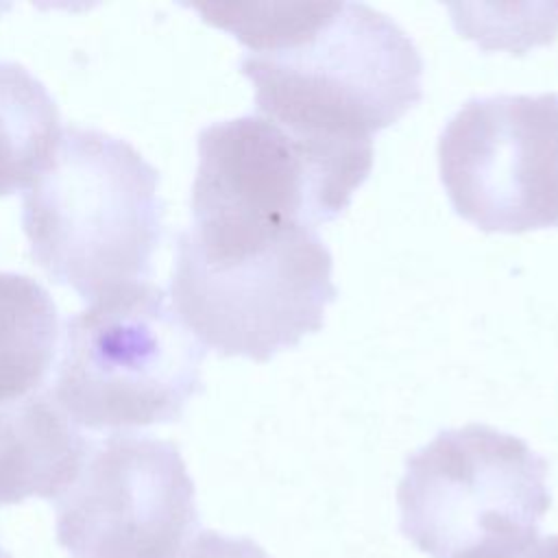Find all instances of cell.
Instances as JSON below:
<instances>
[{
  "instance_id": "obj_3",
  "label": "cell",
  "mask_w": 558,
  "mask_h": 558,
  "mask_svg": "<svg viewBox=\"0 0 558 558\" xmlns=\"http://www.w3.org/2000/svg\"><path fill=\"white\" fill-rule=\"evenodd\" d=\"M161 218L155 166L126 140L76 124L22 198L33 259L85 301L146 281Z\"/></svg>"
},
{
  "instance_id": "obj_6",
  "label": "cell",
  "mask_w": 558,
  "mask_h": 558,
  "mask_svg": "<svg viewBox=\"0 0 558 558\" xmlns=\"http://www.w3.org/2000/svg\"><path fill=\"white\" fill-rule=\"evenodd\" d=\"M373 168V142H320L259 113L198 133L192 222L307 225L338 218Z\"/></svg>"
},
{
  "instance_id": "obj_2",
  "label": "cell",
  "mask_w": 558,
  "mask_h": 558,
  "mask_svg": "<svg viewBox=\"0 0 558 558\" xmlns=\"http://www.w3.org/2000/svg\"><path fill=\"white\" fill-rule=\"evenodd\" d=\"M331 253L307 225H190L177 235L170 303L218 355L268 362L325 323Z\"/></svg>"
},
{
  "instance_id": "obj_8",
  "label": "cell",
  "mask_w": 558,
  "mask_h": 558,
  "mask_svg": "<svg viewBox=\"0 0 558 558\" xmlns=\"http://www.w3.org/2000/svg\"><path fill=\"white\" fill-rule=\"evenodd\" d=\"M54 508L57 543L70 558H172L198 532L179 447L148 434L92 442Z\"/></svg>"
},
{
  "instance_id": "obj_4",
  "label": "cell",
  "mask_w": 558,
  "mask_h": 558,
  "mask_svg": "<svg viewBox=\"0 0 558 558\" xmlns=\"http://www.w3.org/2000/svg\"><path fill=\"white\" fill-rule=\"evenodd\" d=\"M203 357L163 288L137 281L65 320L50 395L76 427L170 423L203 390Z\"/></svg>"
},
{
  "instance_id": "obj_13",
  "label": "cell",
  "mask_w": 558,
  "mask_h": 558,
  "mask_svg": "<svg viewBox=\"0 0 558 558\" xmlns=\"http://www.w3.org/2000/svg\"><path fill=\"white\" fill-rule=\"evenodd\" d=\"M510 558H558V534H549L545 538H538L521 554H514Z\"/></svg>"
},
{
  "instance_id": "obj_11",
  "label": "cell",
  "mask_w": 558,
  "mask_h": 558,
  "mask_svg": "<svg viewBox=\"0 0 558 558\" xmlns=\"http://www.w3.org/2000/svg\"><path fill=\"white\" fill-rule=\"evenodd\" d=\"M59 135V109L44 83L20 63L0 61V196L39 177Z\"/></svg>"
},
{
  "instance_id": "obj_5",
  "label": "cell",
  "mask_w": 558,
  "mask_h": 558,
  "mask_svg": "<svg viewBox=\"0 0 558 558\" xmlns=\"http://www.w3.org/2000/svg\"><path fill=\"white\" fill-rule=\"evenodd\" d=\"M549 464L527 440L484 423L440 429L405 458L399 527L432 558H510L538 541Z\"/></svg>"
},
{
  "instance_id": "obj_10",
  "label": "cell",
  "mask_w": 558,
  "mask_h": 558,
  "mask_svg": "<svg viewBox=\"0 0 558 558\" xmlns=\"http://www.w3.org/2000/svg\"><path fill=\"white\" fill-rule=\"evenodd\" d=\"M59 344V314L28 275L0 272V405L44 390Z\"/></svg>"
},
{
  "instance_id": "obj_14",
  "label": "cell",
  "mask_w": 558,
  "mask_h": 558,
  "mask_svg": "<svg viewBox=\"0 0 558 558\" xmlns=\"http://www.w3.org/2000/svg\"><path fill=\"white\" fill-rule=\"evenodd\" d=\"M0 558H13V554L9 549H4L2 543H0Z\"/></svg>"
},
{
  "instance_id": "obj_7",
  "label": "cell",
  "mask_w": 558,
  "mask_h": 558,
  "mask_svg": "<svg viewBox=\"0 0 558 558\" xmlns=\"http://www.w3.org/2000/svg\"><path fill=\"white\" fill-rule=\"evenodd\" d=\"M440 181L482 231L558 227V94L469 98L438 137Z\"/></svg>"
},
{
  "instance_id": "obj_12",
  "label": "cell",
  "mask_w": 558,
  "mask_h": 558,
  "mask_svg": "<svg viewBox=\"0 0 558 558\" xmlns=\"http://www.w3.org/2000/svg\"><path fill=\"white\" fill-rule=\"evenodd\" d=\"M172 558H270L253 538L198 530Z\"/></svg>"
},
{
  "instance_id": "obj_9",
  "label": "cell",
  "mask_w": 558,
  "mask_h": 558,
  "mask_svg": "<svg viewBox=\"0 0 558 558\" xmlns=\"http://www.w3.org/2000/svg\"><path fill=\"white\" fill-rule=\"evenodd\" d=\"M89 445L50 390L0 405V506L57 499L78 475Z\"/></svg>"
},
{
  "instance_id": "obj_1",
  "label": "cell",
  "mask_w": 558,
  "mask_h": 558,
  "mask_svg": "<svg viewBox=\"0 0 558 558\" xmlns=\"http://www.w3.org/2000/svg\"><path fill=\"white\" fill-rule=\"evenodd\" d=\"M248 48L255 113L323 142H373L423 98V57L366 2H196Z\"/></svg>"
},
{
  "instance_id": "obj_15",
  "label": "cell",
  "mask_w": 558,
  "mask_h": 558,
  "mask_svg": "<svg viewBox=\"0 0 558 558\" xmlns=\"http://www.w3.org/2000/svg\"><path fill=\"white\" fill-rule=\"evenodd\" d=\"M7 9H9V4H0V13H2V11H7Z\"/></svg>"
}]
</instances>
